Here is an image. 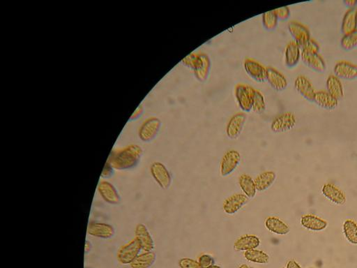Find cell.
<instances>
[{"instance_id": "cell-1", "label": "cell", "mask_w": 357, "mask_h": 268, "mask_svg": "<svg viewBox=\"0 0 357 268\" xmlns=\"http://www.w3.org/2000/svg\"><path fill=\"white\" fill-rule=\"evenodd\" d=\"M142 149L138 145H129L111 152L108 161L114 169L125 171L136 167L140 161Z\"/></svg>"}, {"instance_id": "cell-2", "label": "cell", "mask_w": 357, "mask_h": 268, "mask_svg": "<svg viewBox=\"0 0 357 268\" xmlns=\"http://www.w3.org/2000/svg\"><path fill=\"white\" fill-rule=\"evenodd\" d=\"M184 66L194 71L195 77L200 82L208 78L211 68V60L205 53H192L181 61Z\"/></svg>"}, {"instance_id": "cell-3", "label": "cell", "mask_w": 357, "mask_h": 268, "mask_svg": "<svg viewBox=\"0 0 357 268\" xmlns=\"http://www.w3.org/2000/svg\"><path fill=\"white\" fill-rule=\"evenodd\" d=\"M141 250L142 248L140 242L136 238H134L119 249L117 252V260L123 265H129L140 255Z\"/></svg>"}, {"instance_id": "cell-4", "label": "cell", "mask_w": 357, "mask_h": 268, "mask_svg": "<svg viewBox=\"0 0 357 268\" xmlns=\"http://www.w3.org/2000/svg\"><path fill=\"white\" fill-rule=\"evenodd\" d=\"M256 89L245 84H238L235 88V96L240 109L244 112L252 110Z\"/></svg>"}, {"instance_id": "cell-5", "label": "cell", "mask_w": 357, "mask_h": 268, "mask_svg": "<svg viewBox=\"0 0 357 268\" xmlns=\"http://www.w3.org/2000/svg\"><path fill=\"white\" fill-rule=\"evenodd\" d=\"M296 117L291 112H285L277 115L271 121V129L275 133L288 132L296 125Z\"/></svg>"}, {"instance_id": "cell-6", "label": "cell", "mask_w": 357, "mask_h": 268, "mask_svg": "<svg viewBox=\"0 0 357 268\" xmlns=\"http://www.w3.org/2000/svg\"><path fill=\"white\" fill-rule=\"evenodd\" d=\"M161 121L156 117H150L144 121L139 130V137L143 142H150L159 132Z\"/></svg>"}, {"instance_id": "cell-7", "label": "cell", "mask_w": 357, "mask_h": 268, "mask_svg": "<svg viewBox=\"0 0 357 268\" xmlns=\"http://www.w3.org/2000/svg\"><path fill=\"white\" fill-rule=\"evenodd\" d=\"M151 173L154 180L164 190H167L172 184V177L169 170L160 162H155L151 166Z\"/></svg>"}, {"instance_id": "cell-8", "label": "cell", "mask_w": 357, "mask_h": 268, "mask_svg": "<svg viewBox=\"0 0 357 268\" xmlns=\"http://www.w3.org/2000/svg\"><path fill=\"white\" fill-rule=\"evenodd\" d=\"M241 161V155L236 150H229L224 154L221 164L222 176L227 177L232 174Z\"/></svg>"}, {"instance_id": "cell-9", "label": "cell", "mask_w": 357, "mask_h": 268, "mask_svg": "<svg viewBox=\"0 0 357 268\" xmlns=\"http://www.w3.org/2000/svg\"><path fill=\"white\" fill-rule=\"evenodd\" d=\"M245 71L250 78L258 83H263L266 80L267 68L259 61L252 58L245 59L244 63Z\"/></svg>"}, {"instance_id": "cell-10", "label": "cell", "mask_w": 357, "mask_h": 268, "mask_svg": "<svg viewBox=\"0 0 357 268\" xmlns=\"http://www.w3.org/2000/svg\"><path fill=\"white\" fill-rule=\"evenodd\" d=\"M246 120V115L244 113H237L231 117L226 127V134L229 139L235 140L239 138L242 134Z\"/></svg>"}, {"instance_id": "cell-11", "label": "cell", "mask_w": 357, "mask_h": 268, "mask_svg": "<svg viewBox=\"0 0 357 268\" xmlns=\"http://www.w3.org/2000/svg\"><path fill=\"white\" fill-rule=\"evenodd\" d=\"M98 191L102 198L108 203L117 205L121 202V197L117 189L108 181H101L98 184Z\"/></svg>"}, {"instance_id": "cell-12", "label": "cell", "mask_w": 357, "mask_h": 268, "mask_svg": "<svg viewBox=\"0 0 357 268\" xmlns=\"http://www.w3.org/2000/svg\"><path fill=\"white\" fill-rule=\"evenodd\" d=\"M287 28L291 36L294 38V42L299 46H302L310 39V32L308 29L297 21H290L287 25Z\"/></svg>"}, {"instance_id": "cell-13", "label": "cell", "mask_w": 357, "mask_h": 268, "mask_svg": "<svg viewBox=\"0 0 357 268\" xmlns=\"http://www.w3.org/2000/svg\"><path fill=\"white\" fill-rule=\"evenodd\" d=\"M115 229L109 223L92 221L88 227V233L91 236L102 239H110L115 235Z\"/></svg>"}, {"instance_id": "cell-14", "label": "cell", "mask_w": 357, "mask_h": 268, "mask_svg": "<svg viewBox=\"0 0 357 268\" xmlns=\"http://www.w3.org/2000/svg\"><path fill=\"white\" fill-rule=\"evenodd\" d=\"M266 80L276 91L281 92L287 88L288 82L284 75L274 67H267Z\"/></svg>"}, {"instance_id": "cell-15", "label": "cell", "mask_w": 357, "mask_h": 268, "mask_svg": "<svg viewBox=\"0 0 357 268\" xmlns=\"http://www.w3.org/2000/svg\"><path fill=\"white\" fill-rule=\"evenodd\" d=\"M333 72L337 78L348 80H354L357 78V66L350 61H339L335 64Z\"/></svg>"}, {"instance_id": "cell-16", "label": "cell", "mask_w": 357, "mask_h": 268, "mask_svg": "<svg viewBox=\"0 0 357 268\" xmlns=\"http://www.w3.org/2000/svg\"><path fill=\"white\" fill-rule=\"evenodd\" d=\"M135 235H136L135 238H136L140 242L142 250L145 252H152L154 250V240L145 225L142 223L137 225Z\"/></svg>"}, {"instance_id": "cell-17", "label": "cell", "mask_w": 357, "mask_h": 268, "mask_svg": "<svg viewBox=\"0 0 357 268\" xmlns=\"http://www.w3.org/2000/svg\"><path fill=\"white\" fill-rule=\"evenodd\" d=\"M248 201V198L244 194H236L227 198L223 203V210L228 215H234Z\"/></svg>"}, {"instance_id": "cell-18", "label": "cell", "mask_w": 357, "mask_h": 268, "mask_svg": "<svg viewBox=\"0 0 357 268\" xmlns=\"http://www.w3.org/2000/svg\"><path fill=\"white\" fill-rule=\"evenodd\" d=\"M295 88L305 99L308 101H313L316 91L311 82L306 77L304 76L297 77L295 80Z\"/></svg>"}, {"instance_id": "cell-19", "label": "cell", "mask_w": 357, "mask_h": 268, "mask_svg": "<svg viewBox=\"0 0 357 268\" xmlns=\"http://www.w3.org/2000/svg\"><path fill=\"white\" fill-rule=\"evenodd\" d=\"M322 192L325 198L337 205H343L346 202V197L344 193L335 185L331 184L324 185L322 189Z\"/></svg>"}, {"instance_id": "cell-20", "label": "cell", "mask_w": 357, "mask_h": 268, "mask_svg": "<svg viewBox=\"0 0 357 268\" xmlns=\"http://www.w3.org/2000/svg\"><path fill=\"white\" fill-rule=\"evenodd\" d=\"M302 56V50L300 46L292 40L289 42L285 48V65L288 68H293L297 66V64L300 61Z\"/></svg>"}, {"instance_id": "cell-21", "label": "cell", "mask_w": 357, "mask_h": 268, "mask_svg": "<svg viewBox=\"0 0 357 268\" xmlns=\"http://www.w3.org/2000/svg\"><path fill=\"white\" fill-rule=\"evenodd\" d=\"M302 61L305 65L312 70L317 72L322 73L325 71L326 65L325 61L322 59L319 53H309L306 52H302Z\"/></svg>"}, {"instance_id": "cell-22", "label": "cell", "mask_w": 357, "mask_h": 268, "mask_svg": "<svg viewBox=\"0 0 357 268\" xmlns=\"http://www.w3.org/2000/svg\"><path fill=\"white\" fill-rule=\"evenodd\" d=\"M313 101L320 107L327 110L335 109L339 105V100L323 90L316 92Z\"/></svg>"}, {"instance_id": "cell-23", "label": "cell", "mask_w": 357, "mask_h": 268, "mask_svg": "<svg viewBox=\"0 0 357 268\" xmlns=\"http://www.w3.org/2000/svg\"><path fill=\"white\" fill-rule=\"evenodd\" d=\"M357 30V9L351 8L346 11L343 16L341 31L347 34Z\"/></svg>"}, {"instance_id": "cell-24", "label": "cell", "mask_w": 357, "mask_h": 268, "mask_svg": "<svg viewBox=\"0 0 357 268\" xmlns=\"http://www.w3.org/2000/svg\"><path fill=\"white\" fill-rule=\"evenodd\" d=\"M301 223L304 228L312 231H324L327 227V221L311 215L303 216Z\"/></svg>"}, {"instance_id": "cell-25", "label": "cell", "mask_w": 357, "mask_h": 268, "mask_svg": "<svg viewBox=\"0 0 357 268\" xmlns=\"http://www.w3.org/2000/svg\"><path fill=\"white\" fill-rule=\"evenodd\" d=\"M327 92L338 100L341 99L344 96V89L341 80L334 75L328 77L327 82Z\"/></svg>"}, {"instance_id": "cell-26", "label": "cell", "mask_w": 357, "mask_h": 268, "mask_svg": "<svg viewBox=\"0 0 357 268\" xmlns=\"http://www.w3.org/2000/svg\"><path fill=\"white\" fill-rule=\"evenodd\" d=\"M277 175L272 171H266L256 177L255 180L256 190L258 192H264L271 188L275 183Z\"/></svg>"}, {"instance_id": "cell-27", "label": "cell", "mask_w": 357, "mask_h": 268, "mask_svg": "<svg viewBox=\"0 0 357 268\" xmlns=\"http://www.w3.org/2000/svg\"><path fill=\"white\" fill-rule=\"evenodd\" d=\"M259 238L255 235H245L237 240L235 248L239 251H250L256 250L260 246Z\"/></svg>"}, {"instance_id": "cell-28", "label": "cell", "mask_w": 357, "mask_h": 268, "mask_svg": "<svg viewBox=\"0 0 357 268\" xmlns=\"http://www.w3.org/2000/svg\"><path fill=\"white\" fill-rule=\"evenodd\" d=\"M156 260V255L154 252H144L140 254L130 264L131 268H150L154 265Z\"/></svg>"}, {"instance_id": "cell-29", "label": "cell", "mask_w": 357, "mask_h": 268, "mask_svg": "<svg viewBox=\"0 0 357 268\" xmlns=\"http://www.w3.org/2000/svg\"><path fill=\"white\" fill-rule=\"evenodd\" d=\"M265 225L269 231L277 235H286L290 231L288 225L285 224L283 221L277 217L267 218Z\"/></svg>"}, {"instance_id": "cell-30", "label": "cell", "mask_w": 357, "mask_h": 268, "mask_svg": "<svg viewBox=\"0 0 357 268\" xmlns=\"http://www.w3.org/2000/svg\"><path fill=\"white\" fill-rule=\"evenodd\" d=\"M239 185L247 197L248 198L255 197L257 190L255 182L251 177L247 175H242L239 177Z\"/></svg>"}, {"instance_id": "cell-31", "label": "cell", "mask_w": 357, "mask_h": 268, "mask_svg": "<svg viewBox=\"0 0 357 268\" xmlns=\"http://www.w3.org/2000/svg\"><path fill=\"white\" fill-rule=\"evenodd\" d=\"M343 233L348 242L357 244V224L355 221L347 219L343 223Z\"/></svg>"}, {"instance_id": "cell-32", "label": "cell", "mask_w": 357, "mask_h": 268, "mask_svg": "<svg viewBox=\"0 0 357 268\" xmlns=\"http://www.w3.org/2000/svg\"><path fill=\"white\" fill-rule=\"evenodd\" d=\"M245 257L249 261L260 264H266L269 262V257L267 254L262 251L253 250L246 251L244 254Z\"/></svg>"}, {"instance_id": "cell-33", "label": "cell", "mask_w": 357, "mask_h": 268, "mask_svg": "<svg viewBox=\"0 0 357 268\" xmlns=\"http://www.w3.org/2000/svg\"><path fill=\"white\" fill-rule=\"evenodd\" d=\"M278 19L275 10L267 11L262 14V25L264 28L268 31L275 30L278 26Z\"/></svg>"}, {"instance_id": "cell-34", "label": "cell", "mask_w": 357, "mask_h": 268, "mask_svg": "<svg viewBox=\"0 0 357 268\" xmlns=\"http://www.w3.org/2000/svg\"><path fill=\"white\" fill-rule=\"evenodd\" d=\"M341 47L345 51H351L357 46V30L345 34L341 40Z\"/></svg>"}, {"instance_id": "cell-35", "label": "cell", "mask_w": 357, "mask_h": 268, "mask_svg": "<svg viewBox=\"0 0 357 268\" xmlns=\"http://www.w3.org/2000/svg\"><path fill=\"white\" fill-rule=\"evenodd\" d=\"M266 104L264 96L259 90H256L255 92L254 101L253 104L252 110L258 114H261L265 111Z\"/></svg>"}, {"instance_id": "cell-36", "label": "cell", "mask_w": 357, "mask_h": 268, "mask_svg": "<svg viewBox=\"0 0 357 268\" xmlns=\"http://www.w3.org/2000/svg\"><path fill=\"white\" fill-rule=\"evenodd\" d=\"M302 52H306L309 53H318L320 51L319 45L317 42L312 38L305 43L304 45L300 46Z\"/></svg>"}, {"instance_id": "cell-37", "label": "cell", "mask_w": 357, "mask_h": 268, "mask_svg": "<svg viewBox=\"0 0 357 268\" xmlns=\"http://www.w3.org/2000/svg\"><path fill=\"white\" fill-rule=\"evenodd\" d=\"M179 265L181 268H202L198 262L190 258H182L179 261Z\"/></svg>"}, {"instance_id": "cell-38", "label": "cell", "mask_w": 357, "mask_h": 268, "mask_svg": "<svg viewBox=\"0 0 357 268\" xmlns=\"http://www.w3.org/2000/svg\"><path fill=\"white\" fill-rule=\"evenodd\" d=\"M198 263L202 268H209L214 265V260L212 256L204 254L199 258Z\"/></svg>"}, {"instance_id": "cell-39", "label": "cell", "mask_w": 357, "mask_h": 268, "mask_svg": "<svg viewBox=\"0 0 357 268\" xmlns=\"http://www.w3.org/2000/svg\"><path fill=\"white\" fill-rule=\"evenodd\" d=\"M275 12L278 19L281 20H287L290 15V10H289L288 7H283L275 9Z\"/></svg>"}, {"instance_id": "cell-40", "label": "cell", "mask_w": 357, "mask_h": 268, "mask_svg": "<svg viewBox=\"0 0 357 268\" xmlns=\"http://www.w3.org/2000/svg\"><path fill=\"white\" fill-rule=\"evenodd\" d=\"M113 167H112V165L109 161L106 162L105 167H104L103 170V172L101 173V177L104 179L110 178V177L113 176Z\"/></svg>"}, {"instance_id": "cell-41", "label": "cell", "mask_w": 357, "mask_h": 268, "mask_svg": "<svg viewBox=\"0 0 357 268\" xmlns=\"http://www.w3.org/2000/svg\"><path fill=\"white\" fill-rule=\"evenodd\" d=\"M344 4L347 5V7L351 8H355L357 5L356 0H347V1H345Z\"/></svg>"}, {"instance_id": "cell-42", "label": "cell", "mask_w": 357, "mask_h": 268, "mask_svg": "<svg viewBox=\"0 0 357 268\" xmlns=\"http://www.w3.org/2000/svg\"><path fill=\"white\" fill-rule=\"evenodd\" d=\"M287 268H301V267L296 261H289L287 264Z\"/></svg>"}, {"instance_id": "cell-43", "label": "cell", "mask_w": 357, "mask_h": 268, "mask_svg": "<svg viewBox=\"0 0 357 268\" xmlns=\"http://www.w3.org/2000/svg\"><path fill=\"white\" fill-rule=\"evenodd\" d=\"M142 106L138 107V109L136 110V113H134V115L132 116V118H134V117L138 116V115H140L142 113Z\"/></svg>"}, {"instance_id": "cell-44", "label": "cell", "mask_w": 357, "mask_h": 268, "mask_svg": "<svg viewBox=\"0 0 357 268\" xmlns=\"http://www.w3.org/2000/svg\"><path fill=\"white\" fill-rule=\"evenodd\" d=\"M91 248H92V245H91L90 242L87 241L86 243V246H85V250H86V253L90 252Z\"/></svg>"}, {"instance_id": "cell-45", "label": "cell", "mask_w": 357, "mask_h": 268, "mask_svg": "<svg viewBox=\"0 0 357 268\" xmlns=\"http://www.w3.org/2000/svg\"><path fill=\"white\" fill-rule=\"evenodd\" d=\"M239 268H249L248 266L247 265H242L240 266V267Z\"/></svg>"}, {"instance_id": "cell-46", "label": "cell", "mask_w": 357, "mask_h": 268, "mask_svg": "<svg viewBox=\"0 0 357 268\" xmlns=\"http://www.w3.org/2000/svg\"><path fill=\"white\" fill-rule=\"evenodd\" d=\"M209 268H221V267H219V266L218 265H213L212 267H209Z\"/></svg>"}, {"instance_id": "cell-47", "label": "cell", "mask_w": 357, "mask_h": 268, "mask_svg": "<svg viewBox=\"0 0 357 268\" xmlns=\"http://www.w3.org/2000/svg\"><path fill=\"white\" fill-rule=\"evenodd\" d=\"M86 268H91V267H86Z\"/></svg>"}]
</instances>
